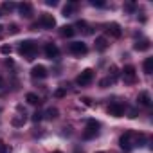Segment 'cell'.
I'll use <instances>...</instances> for the list:
<instances>
[{"mask_svg": "<svg viewBox=\"0 0 153 153\" xmlns=\"http://www.w3.org/2000/svg\"><path fill=\"white\" fill-rule=\"evenodd\" d=\"M106 49H108V40H106L105 36H99V38H96V51L103 52V51H106Z\"/></svg>", "mask_w": 153, "mask_h": 153, "instance_id": "13", "label": "cell"}, {"mask_svg": "<svg viewBox=\"0 0 153 153\" xmlns=\"http://www.w3.org/2000/svg\"><path fill=\"white\" fill-rule=\"evenodd\" d=\"M31 76L33 78H47V68L43 67V65H34L33 68H31Z\"/></svg>", "mask_w": 153, "mask_h": 153, "instance_id": "10", "label": "cell"}, {"mask_svg": "<svg viewBox=\"0 0 153 153\" xmlns=\"http://www.w3.org/2000/svg\"><path fill=\"white\" fill-rule=\"evenodd\" d=\"M0 153H11L9 144H0Z\"/></svg>", "mask_w": 153, "mask_h": 153, "instance_id": "24", "label": "cell"}, {"mask_svg": "<svg viewBox=\"0 0 153 153\" xmlns=\"http://www.w3.org/2000/svg\"><path fill=\"white\" fill-rule=\"evenodd\" d=\"M0 38H2V27H0Z\"/></svg>", "mask_w": 153, "mask_h": 153, "instance_id": "34", "label": "cell"}, {"mask_svg": "<svg viewBox=\"0 0 153 153\" xmlns=\"http://www.w3.org/2000/svg\"><path fill=\"white\" fill-rule=\"evenodd\" d=\"M137 101H139L142 106H149V105H151L149 92H146V90H144V92H140V94H139V97H137Z\"/></svg>", "mask_w": 153, "mask_h": 153, "instance_id": "14", "label": "cell"}, {"mask_svg": "<svg viewBox=\"0 0 153 153\" xmlns=\"http://www.w3.org/2000/svg\"><path fill=\"white\" fill-rule=\"evenodd\" d=\"M18 11H20V15H22L24 18H31V16H33V6H31L29 2L20 4V6H18Z\"/></svg>", "mask_w": 153, "mask_h": 153, "instance_id": "12", "label": "cell"}, {"mask_svg": "<svg viewBox=\"0 0 153 153\" xmlns=\"http://www.w3.org/2000/svg\"><path fill=\"white\" fill-rule=\"evenodd\" d=\"M112 83H114V81H112V78H105V79H101V81H99V85H101L103 88H106V87H108V85H112Z\"/></svg>", "mask_w": 153, "mask_h": 153, "instance_id": "23", "label": "cell"}, {"mask_svg": "<svg viewBox=\"0 0 153 153\" xmlns=\"http://www.w3.org/2000/svg\"><path fill=\"white\" fill-rule=\"evenodd\" d=\"M124 9H126V11H133V9H135V6H133V4H126V6H124Z\"/></svg>", "mask_w": 153, "mask_h": 153, "instance_id": "31", "label": "cell"}, {"mask_svg": "<svg viewBox=\"0 0 153 153\" xmlns=\"http://www.w3.org/2000/svg\"><path fill=\"white\" fill-rule=\"evenodd\" d=\"M36 51H38V45H36V42H33V40H24V42L18 45V52H20L22 56H25L27 59H33L34 54H36Z\"/></svg>", "mask_w": 153, "mask_h": 153, "instance_id": "2", "label": "cell"}, {"mask_svg": "<svg viewBox=\"0 0 153 153\" xmlns=\"http://www.w3.org/2000/svg\"><path fill=\"white\" fill-rule=\"evenodd\" d=\"M52 153H61V151H52Z\"/></svg>", "mask_w": 153, "mask_h": 153, "instance_id": "35", "label": "cell"}, {"mask_svg": "<svg viewBox=\"0 0 153 153\" xmlns=\"http://www.w3.org/2000/svg\"><path fill=\"white\" fill-rule=\"evenodd\" d=\"M97 153H105V151H97Z\"/></svg>", "mask_w": 153, "mask_h": 153, "instance_id": "37", "label": "cell"}, {"mask_svg": "<svg viewBox=\"0 0 153 153\" xmlns=\"http://www.w3.org/2000/svg\"><path fill=\"white\" fill-rule=\"evenodd\" d=\"M6 65L7 67H13V59H6Z\"/></svg>", "mask_w": 153, "mask_h": 153, "instance_id": "33", "label": "cell"}, {"mask_svg": "<svg viewBox=\"0 0 153 153\" xmlns=\"http://www.w3.org/2000/svg\"><path fill=\"white\" fill-rule=\"evenodd\" d=\"M124 112H126V105H123V103H117L115 101V103H112L108 106V114L114 115V117H123Z\"/></svg>", "mask_w": 153, "mask_h": 153, "instance_id": "7", "label": "cell"}, {"mask_svg": "<svg viewBox=\"0 0 153 153\" xmlns=\"http://www.w3.org/2000/svg\"><path fill=\"white\" fill-rule=\"evenodd\" d=\"M63 96H65V90H63V88L56 90V97H63Z\"/></svg>", "mask_w": 153, "mask_h": 153, "instance_id": "30", "label": "cell"}, {"mask_svg": "<svg viewBox=\"0 0 153 153\" xmlns=\"http://www.w3.org/2000/svg\"><path fill=\"white\" fill-rule=\"evenodd\" d=\"M45 117H47V119H51V121H52V119H56V117H58V108H49V110L45 112Z\"/></svg>", "mask_w": 153, "mask_h": 153, "instance_id": "20", "label": "cell"}, {"mask_svg": "<svg viewBox=\"0 0 153 153\" xmlns=\"http://www.w3.org/2000/svg\"><path fill=\"white\" fill-rule=\"evenodd\" d=\"M2 83H4V81H2V79H0V85H2Z\"/></svg>", "mask_w": 153, "mask_h": 153, "instance_id": "36", "label": "cell"}, {"mask_svg": "<svg viewBox=\"0 0 153 153\" xmlns=\"http://www.w3.org/2000/svg\"><path fill=\"white\" fill-rule=\"evenodd\" d=\"M68 49H70V52L76 54V56H85V54L88 52V47H87L83 42H72Z\"/></svg>", "mask_w": 153, "mask_h": 153, "instance_id": "6", "label": "cell"}, {"mask_svg": "<svg viewBox=\"0 0 153 153\" xmlns=\"http://www.w3.org/2000/svg\"><path fill=\"white\" fill-rule=\"evenodd\" d=\"M0 16H2V13H0Z\"/></svg>", "mask_w": 153, "mask_h": 153, "instance_id": "38", "label": "cell"}, {"mask_svg": "<svg viewBox=\"0 0 153 153\" xmlns=\"http://www.w3.org/2000/svg\"><path fill=\"white\" fill-rule=\"evenodd\" d=\"M56 4H58V2H56V0H47V6H52V7H54Z\"/></svg>", "mask_w": 153, "mask_h": 153, "instance_id": "32", "label": "cell"}, {"mask_svg": "<svg viewBox=\"0 0 153 153\" xmlns=\"http://www.w3.org/2000/svg\"><path fill=\"white\" fill-rule=\"evenodd\" d=\"M2 7H4V11H7V13H11V11H13V9L16 7V6H15L13 2H4V6H2Z\"/></svg>", "mask_w": 153, "mask_h": 153, "instance_id": "22", "label": "cell"}, {"mask_svg": "<svg viewBox=\"0 0 153 153\" xmlns=\"http://www.w3.org/2000/svg\"><path fill=\"white\" fill-rule=\"evenodd\" d=\"M0 52H2V54H9V52H11V47H7V45H4L2 49H0Z\"/></svg>", "mask_w": 153, "mask_h": 153, "instance_id": "29", "label": "cell"}, {"mask_svg": "<svg viewBox=\"0 0 153 153\" xmlns=\"http://www.w3.org/2000/svg\"><path fill=\"white\" fill-rule=\"evenodd\" d=\"M142 68H144V74H151L153 72V58H146L142 63Z\"/></svg>", "mask_w": 153, "mask_h": 153, "instance_id": "18", "label": "cell"}, {"mask_svg": "<svg viewBox=\"0 0 153 153\" xmlns=\"http://www.w3.org/2000/svg\"><path fill=\"white\" fill-rule=\"evenodd\" d=\"M25 99H27V103H29V105H40V103H42V99H40L36 94H33V92H31V94H27V96H25Z\"/></svg>", "mask_w": 153, "mask_h": 153, "instance_id": "19", "label": "cell"}, {"mask_svg": "<svg viewBox=\"0 0 153 153\" xmlns=\"http://www.w3.org/2000/svg\"><path fill=\"white\" fill-rule=\"evenodd\" d=\"M9 33H11V34H16V33H18V25H16V24H11V25H9Z\"/></svg>", "mask_w": 153, "mask_h": 153, "instance_id": "26", "label": "cell"}, {"mask_svg": "<svg viewBox=\"0 0 153 153\" xmlns=\"http://www.w3.org/2000/svg\"><path fill=\"white\" fill-rule=\"evenodd\" d=\"M90 4H92V6H97V7H103V6H105V2H101V0H92Z\"/></svg>", "mask_w": 153, "mask_h": 153, "instance_id": "28", "label": "cell"}, {"mask_svg": "<svg viewBox=\"0 0 153 153\" xmlns=\"http://www.w3.org/2000/svg\"><path fill=\"white\" fill-rule=\"evenodd\" d=\"M133 49H135V51H148V49H149V40H148V38L139 40V42L133 45Z\"/></svg>", "mask_w": 153, "mask_h": 153, "instance_id": "17", "label": "cell"}, {"mask_svg": "<svg viewBox=\"0 0 153 153\" xmlns=\"http://www.w3.org/2000/svg\"><path fill=\"white\" fill-rule=\"evenodd\" d=\"M92 79H94V70L92 68H85L78 78H76V83H78L79 87H87V85L92 83Z\"/></svg>", "mask_w": 153, "mask_h": 153, "instance_id": "4", "label": "cell"}, {"mask_svg": "<svg viewBox=\"0 0 153 153\" xmlns=\"http://www.w3.org/2000/svg\"><path fill=\"white\" fill-rule=\"evenodd\" d=\"M128 117H130V119H135V117H137V108H130Z\"/></svg>", "mask_w": 153, "mask_h": 153, "instance_id": "27", "label": "cell"}, {"mask_svg": "<svg viewBox=\"0 0 153 153\" xmlns=\"http://www.w3.org/2000/svg\"><path fill=\"white\" fill-rule=\"evenodd\" d=\"M76 7H78V4H76V2H68V4L63 7V16H72L74 11H76Z\"/></svg>", "mask_w": 153, "mask_h": 153, "instance_id": "15", "label": "cell"}, {"mask_svg": "<svg viewBox=\"0 0 153 153\" xmlns=\"http://www.w3.org/2000/svg\"><path fill=\"white\" fill-rule=\"evenodd\" d=\"M42 117H43V114H42V112H34V114H33V121H34V123L42 121Z\"/></svg>", "mask_w": 153, "mask_h": 153, "instance_id": "25", "label": "cell"}, {"mask_svg": "<svg viewBox=\"0 0 153 153\" xmlns=\"http://www.w3.org/2000/svg\"><path fill=\"white\" fill-rule=\"evenodd\" d=\"M106 34H110L112 38H121V34H123V31H121V25L119 24H108L106 25Z\"/></svg>", "mask_w": 153, "mask_h": 153, "instance_id": "9", "label": "cell"}, {"mask_svg": "<svg viewBox=\"0 0 153 153\" xmlns=\"http://www.w3.org/2000/svg\"><path fill=\"white\" fill-rule=\"evenodd\" d=\"M58 54H59V49H58L54 43H45V56H47L49 59L58 58Z\"/></svg>", "mask_w": 153, "mask_h": 153, "instance_id": "11", "label": "cell"}, {"mask_svg": "<svg viewBox=\"0 0 153 153\" xmlns=\"http://www.w3.org/2000/svg\"><path fill=\"white\" fill-rule=\"evenodd\" d=\"M74 33H76V29H74L72 25H63V27L59 29V34H61L63 38H70Z\"/></svg>", "mask_w": 153, "mask_h": 153, "instance_id": "16", "label": "cell"}, {"mask_svg": "<svg viewBox=\"0 0 153 153\" xmlns=\"http://www.w3.org/2000/svg\"><path fill=\"white\" fill-rule=\"evenodd\" d=\"M146 142V135L144 133H135V131H124L119 139V146L124 151H130L137 146H142Z\"/></svg>", "mask_w": 153, "mask_h": 153, "instance_id": "1", "label": "cell"}, {"mask_svg": "<svg viewBox=\"0 0 153 153\" xmlns=\"http://www.w3.org/2000/svg\"><path fill=\"white\" fill-rule=\"evenodd\" d=\"M97 131H99V123L96 121V119H90L88 123H87V126H85V131H83V139H94L96 135H97Z\"/></svg>", "mask_w": 153, "mask_h": 153, "instance_id": "3", "label": "cell"}, {"mask_svg": "<svg viewBox=\"0 0 153 153\" xmlns=\"http://www.w3.org/2000/svg\"><path fill=\"white\" fill-rule=\"evenodd\" d=\"M0 112H2V110H0Z\"/></svg>", "mask_w": 153, "mask_h": 153, "instance_id": "39", "label": "cell"}, {"mask_svg": "<svg viewBox=\"0 0 153 153\" xmlns=\"http://www.w3.org/2000/svg\"><path fill=\"white\" fill-rule=\"evenodd\" d=\"M24 115H25V114H24ZM24 115L15 117V119L11 121V123H13V126H24V124H25V117H24Z\"/></svg>", "mask_w": 153, "mask_h": 153, "instance_id": "21", "label": "cell"}, {"mask_svg": "<svg viewBox=\"0 0 153 153\" xmlns=\"http://www.w3.org/2000/svg\"><path fill=\"white\" fill-rule=\"evenodd\" d=\"M40 25H42L43 29H52V27H56V20H54L52 15L43 13V15L40 16Z\"/></svg>", "mask_w": 153, "mask_h": 153, "instance_id": "8", "label": "cell"}, {"mask_svg": "<svg viewBox=\"0 0 153 153\" xmlns=\"http://www.w3.org/2000/svg\"><path fill=\"white\" fill-rule=\"evenodd\" d=\"M123 79H124V83H130V85L137 81V74H135V67L133 65H126L123 68Z\"/></svg>", "mask_w": 153, "mask_h": 153, "instance_id": "5", "label": "cell"}]
</instances>
